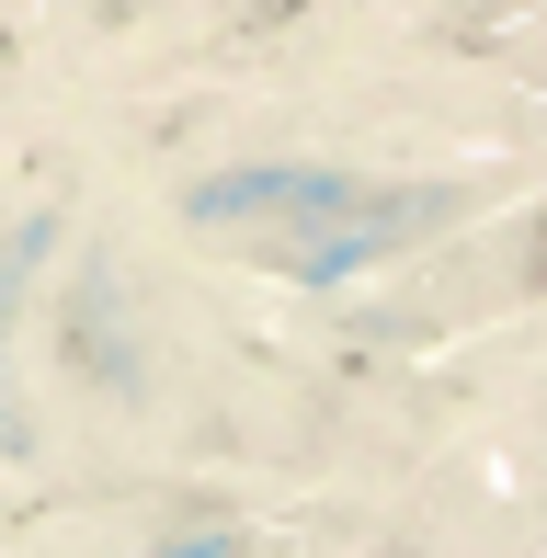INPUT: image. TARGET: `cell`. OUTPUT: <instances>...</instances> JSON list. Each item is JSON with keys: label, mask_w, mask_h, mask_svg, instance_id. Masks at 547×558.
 I'll use <instances>...</instances> for the list:
<instances>
[{"label": "cell", "mask_w": 547, "mask_h": 558, "mask_svg": "<svg viewBox=\"0 0 547 558\" xmlns=\"http://www.w3.org/2000/svg\"><path fill=\"white\" fill-rule=\"evenodd\" d=\"M58 251V217H23L12 240H0V331H12V308H23V274Z\"/></svg>", "instance_id": "cell-2"}, {"label": "cell", "mask_w": 547, "mask_h": 558, "mask_svg": "<svg viewBox=\"0 0 547 558\" xmlns=\"http://www.w3.org/2000/svg\"><path fill=\"white\" fill-rule=\"evenodd\" d=\"M377 217L388 206V194L377 183H354V171H229V183H206V194H194V217Z\"/></svg>", "instance_id": "cell-1"}, {"label": "cell", "mask_w": 547, "mask_h": 558, "mask_svg": "<svg viewBox=\"0 0 547 558\" xmlns=\"http://www.w3.org/2000/svg\"><path fill=\"white\" fill-rule=\"evenodd\" d=\"M160 558H229V536H183V547H160Z\"/></svg>", "instance_id": "cell-3"}]
</instances>
